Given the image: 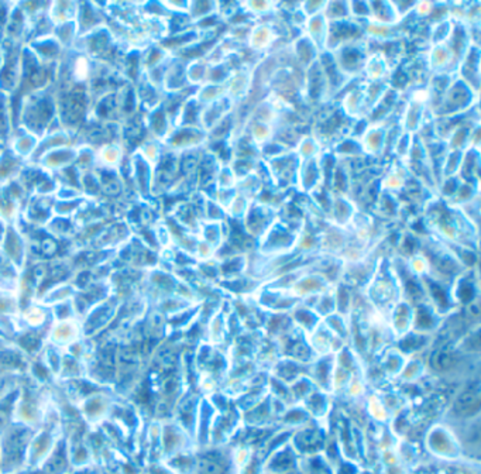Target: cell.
I'll return each instance as SVG.
<instances>
[{
	"label": "cell",
	"instance_id": "cell-1",
	"mask_svg": "<svg viewBox=\"0 0 481 474\" xmlns=\"http://www.w3.org/2000/svg\"><path fill=\"white\" fill-rule=\"evenodd\" d=\"M473 98L477 99V94L460 78H456L450 81L435 115H439L441 118L465 115L472 109Z\"/></svg>",
	"mask_w": 481,
	"mask_h": 474
},
{
	"label": "cell",
	"instance_id": "cell-2",
	"mask_svg": "<svg viewBox=\"0 0 481 474\" xmlns=\"http://www.w3.org/2000/svg\"><path fill=\"white\" fill-rule=\"evenodd\" d=\"M331 54L333 55L336 65L339 67V70L342 71V74L346 78L355 77V75L363 72L364 65L367 62V58L370 55L363 40L358 41V43L343 45V47L335 50Z\"/></svg>",
	"mask_w": 481,
	"mask_h": 474
},
{
	"label": "cell",
	"instance_id": "cell-3",
	"mask_svg": "<svg viewBox=\"0 0 481 474\" xmlns=\"http://www.w3.org/2000/svg\"><path fill=\"white\" fill-rule=\"evenodd\" d=\"M267 164L270 167L271 178L278 182H297L298 177V167H299V158L294 153L291 157L288 153H282L277 157L267 158Z\"/></svg>",
	"mask_w": 481,
	"mask_h": 474
},
{
	"label": "cell",
	"instance_id": "cell-4",
	"mask_svg": "<svg viewBox=\"0 0 481 474\" xmlns=\"http://www.w3.org/2000/svg\"><path fill=\"white\" fill-rule=\"evenodd\" d=\"M324 182V171L321 167V160L309 158V160H299L298 167V177L297 184L302 192H314L318 189Z\"/></svg>",
	"mask_w": 481,
	"mask_h": 474
},
{
	"label": "cell",
	"instance_id": "cell-5",
	"mask_svg": "<svg viewBox=\"0 0 481 474\" xmlns=\"http://www.w3.org/2000/svg\"><path fill=\"white\" fill-rule=\"evenodd\" d=\"M233 105L235 104L226 95L222 97L206 106V109L201 114V123L205 128H215L232 112Z\"/></svg>",
	"mask_w": 481,
	"mask_h": 474
},
{
	"label": "cell",
	"instance_id": "cell-6",
	"mask_svg": "<svg viewBox=\"0 0 481 474\" xmlns=\"http://www.w3.org/2000/svg\"><path fill=\"white\" fill-rule=\"evenodd\" d=\"M251 85V72L247 71L244 67L240 70H235L229 79L223 84L225 95L235 104L241 98L245 97Z\"/></svg>",
	"mask_w": 481,
	"mask_h": 474
},
{
	"label": "cell",
	"instance_id": "cell-7",
	"mask_svg": "<svg viewBox=\"0 0 481 474\" xmlns=\"http://www.w3.org/2000/svg\"><path fill=\"white\" fill-rule=\"evenodd\" d=\"M428 65L433 72H436V75L448 74L452 67H456L453 53L448 43L432 45L429 57H428Z\"/></svg>",
	"mask_w": 481,
	"mask_h": 474
},
{
	"label": "cell",
	"instance_id": "cell-8",
	"mask_svg": "<svg viewBox=\"0 0 481 474\" xmlns=\"http://www.w3.org/2000/svg\"><path fill=\"white\" fill-rule=\"evenodd\" d=\"M387 144L385 128L377 123L368 124L361 134V148L370 155H378Z\"/></svg>",
	"mask_w": 481,
	"mask_h": 474
},
{
	"label": "cell",
	"instance_id": "cell-9",
	"mask_svg": "<svg viewBox=\"0 0 481 474\" xmlns=\"http://www.w3.org/2000/svg\"><path fill=\"white\" fill-rule=\"evenodd\" d=\"M328 20L324 13L306 18V37L312 44L321 51H326V37H328Z\"/></svg>",
	"mask_w": 481,
	"mask_h": 474
},
{
	"label": "cell",
	"instance_id": "cell-10",
	"mask_svg": "<svg viewBox=\"0 0 481 474\" xmlns=\"http://www.w3.org/2000/svg\"><path fill=\"white\" fill-rule=\"evenodd\" d=\"M277 34L268 24H257L250 30L248 44L254 51H265L275 41Z\"/></svg>",
	"mask_w": 481,
	"mask_h": 474
},
{
	"label": "cell",
	"instance_id": "cell-11",
	"mask_svg": "<svg viewBox=\"0 0 481 474\" xmlns=\"http://www.w3.org/2000/svg\"><path fill=\"white\" fill-rule=\"evenodd\" d=\"M480 405V385L479 381L463 388L455 402V409L462 414H468L470 409H479Z\"/></svg>",
	"mask_w": 481,
	"mask_h": 474
},
{
	"label": "cell",
	"instance_id": "cell-12",
	"mask_svg": "<svg viewBox=\"0 0 481 474\" xmlns=\"http://www.w3.org/2000/svg\"><path fill=\"white\" fill-rule=\"evenodd\" d=\"M367 108V91L365 88H356L346 94L343 99V111L349 116L359 118Z\"/></svg>",
	"mask_w": 481,
	"mask_h": 474
},
{
	"label": "cell",
	"instance_id": "cell-13",
	"mask_svg": "<svg viewBox=\"0 0 481 474\" xmlns=\"http://www.w3.org/2000/svg\"><path fill=\"white\" fill-rule=\"evenodd\" d=\"M367 81L370 82H380L388 74V62L381 53L368 55L367 62L364 65V71Z\"/></svg>",
	"mask_w": 481,
	"mask_h": 474
},
{
	"label": "cell",
	"instance_id": "cell-14",
	"mask_svg": "<svg viewBox=\"0 0 481 474\" xmlns=\"http://www.w3.org/2000/svg\"><path fill=\"white\" fill-rule=\"evenodd\" d=\"M295 53H297V57L299 58V61L305 67L309 68L318 60L319 50L312 44V41L306 35H304V38L297 43Z\"/></svg>",
	"mask_w": 481,
	"mask_h": 474
},
{
	"label": "cell",
	"instance_id": "cell-15",
	"mask_svg": "<svg viewBox=\"0 0 481 474\" xmlns=\"http://www.w3.org/2000/svg\"><path fill=\"white\" fill-rule=\"evenodd\" d=\"M321 153L319 143L314 137H304L299 140V144L297 147L295 154L299 160H309V158H318Z\"/></svg>",
	"mask_w": 481,
	"mask_h": 474
},
{
	"label": "cell",
	"instance_id": "cell-16",
	"mask_svg": "<svg viewBox=\"0 0 481 474\" xmlns=\"http://www.w3.org/2000/svg\"><path fill=\"white\" fill-rule=\"evenodd\" d=\"M250 138H251V141L255 145H260V148H261V145H265L272 138V127H271V124L261 123V121L254 123L253 127H251Z\"/></svg>",
	"mask_w": 481,
	"mask_h": 474
},
{
	"label": "cell",
	"instance_id": "cell-17",
	"mask_svg": "<svg viewBox=\"0 0 481 474\" xmlns=\"http://www.w3.org/2000/svg\"><path fill=\"white\" fill-rule=\"evenodd\" d=\"M364 33H367V35H370V37L385 41V40H391L394 37V26H387V24L370 21L367 24V28L364 30Z\"/></svg>",
	"mask_w": 481,
	"mask_h": 474
},
{
	"label": "cell",
	"instance_id": "cell-18",
	"mask_svg": "<svg viewBox=\"0 0 481 474\" xmlns=\"http://www.w3.org/2000/svg\"><path fill=\"white\" fill-rule=\"evenodd\" d=\"M404 184H405V177L402 175V172H398L394 170L384 178L382 187L384 189H387V192H398L404 188Z\"/></svg>",
	"mask_w": 481,
	"mask_h": 474
},
{
	"label": "cell",
	"instance_id": "cell-19",
	"mask_svg": "<svg viewBox=\"0 0 481 474\" xmlns=\"http://www.w3.org/2000/svg\"><path fill=\"white\" fill-rule=\"evenodd\" d=\"M456 364V358L452 352H438L433 356V365L439 371H446L450 370Z\"/></svg>",
	"mask_w": 481,
	"mask_h": 474
},
{
	"label": "cell",
	"instance_id": "cell-20",
	"mask_svg": "<svg viewBox=\"0 0 481 474\" xmlns=\"http://www.w3.org/2000/svg\"><path fill=\"white\" fill-rule=\"evenodd\" d=\"M247 9V13H253V14H264L271 11L272 9V3H267V1H253V3H244L243 4Z\"/></svg>",
	"mask_w": 481,
	"mask_h": 474
}]
</instances>
